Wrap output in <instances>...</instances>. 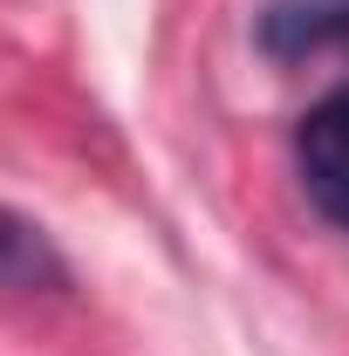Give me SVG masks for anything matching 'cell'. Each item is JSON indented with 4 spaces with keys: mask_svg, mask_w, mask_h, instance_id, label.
Returning <instances> with one entry per match:
<instances>
[{
    "mask_svg": "<svg viewBox=\"0 0 349 356\" xmlns=\"http://www.w3.org/2000/svg\"><path fill=\"white\" fill-rule=\"evenodd\" d=\"M0 288L7 295H62L69 261L35 220H21L14 206H0Z\"/></svg>",
    "mask_w": 349,
    "mask_h": 356,
    "instance_id": "obj_2",
    "label": "cell"
},
{
    "mask_svg": "<svg viewBox=\"0 0 349 356\" xmlns=\"http://www.w3.org/2000/svg\"><path fill=\"white\" fill-rule=\"evenodd\" d=\"M261 48L281 62H302V55H349V0H274L261 14Z\"/></svg>",
    "mask_w": 349,
    "mask_h": 356,
    "instance_id": "obj_1",
    "label": "cell"
},
{
    "mask_svg": "<svg viewBox=\"0 0 349 356\" xmlns=\"http://www.w3.org/2000/svg\"><path fill=\"white\" fill-rule=\"evenodd\" d=\"M295 151H302V178L349 172V83H343V89H329V96H322V103L302 117Z\"/></svg>",
    "mask_w": 349,
    "mask_h": 356,
    "instance_id": "obj_3",
    "label": "cell"
},
{
    "mask_svg": "<svg viewBox=\"0 0 349 356\" xmlns=\"http://www.w3.org/2000/svg\"><path fill=\"white\" fill-rule=\"evenodd\" d=\"M308 199H315V213L336 226V233H349V172H322V178H308Z\"/></svg>",
    "mask_w": 349,
    "mask_h": 356,
    "instance_id": "obj_4",
    "label": "cell"
}]
</instances>
